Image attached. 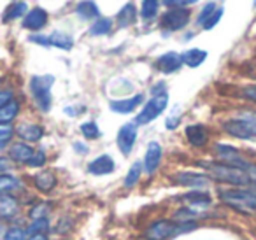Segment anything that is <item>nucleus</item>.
<instances>
[{
  "mask_svg": "<svg viewBox=\"0 0 256 240\" xmlns=\"http://www.w3.org/2000/svg\"><path fill=\"white\" fill-rule=\"evenodd\" d=\"M220 198L223 204L230 205L242 214L256 210V190L254 188H238V190H221Z\"/></svg>",
  "mask_w": 256,
  "mask_h": 240,
  "instance_id": "obj_1",
  "label": "nucleus"
},
{
  "mask_svg": "<svg viewBox=\"0 0 256 240\" xmlns=\"http://www.w3.org/2000/svg\"><path fill=\"white\" fill-rule=\"evenodd\" d=\"M200 166H204L214 179L221 180V182L234 184V186H251L248 172L244 168L224 165V163H200Z\"/></svg>",
  "mask_w": 256,
  "mask_h": 240,
  "instance_id": "obj_2",
  "label": "nucleus"
},
{
  "mask_svg": "<svg viewBox=\"0 0 256 240\" xmlns=\"http://www.w3.org/2000/svg\"><path fill=\"white\" fill-rule=\"evenodd\" d=\"M54 82L53 76H34L30 79V93H32L34 102L37 104L42 112L51 109V86Z\"/></svg>",
  "mask_w": 256,
  "mask_h": 240,
  "instance_id": "obj_3",
  "label": "nucleus"
},
{
  "mask_svg": "<svg viewBox=\"0 0 256 240\" xmlns=\"http://www.w3.org/2000/svg\"><path fill=\"white\" fill-rule=\"evenodd\" d=\"M168 106V95L167 93H160L154 95L150 102H146V106L142 107V110L139 112V116L136 118V124H148L151 121H154Z\"/></svg>",
  "mask_w": 256,
  "mask_h": 240,
  "instance_id": "obj_4",
  "label": "nucleus"
},
{
  "mask_svg": "<svg viewBox=\"0 0 256 240\" xmlns=\"http://www.w3.org/2000/svg\"><path fill=\"white\" fill-rule=\"evenodd\" d=\"M190 9H184V8H176V9H170L167 11L164 16H162V26L170 32H178V30L184 28L190 22Z\"/></svg>",
  "mask_w": 256,
  "mask_h": 240,
  "instance_id": "obj_5",
  "label": "nucleus"
},
{
  "mask_svg": "<svg viewBox=\"0 0 256 240\" xmlns=\"http://www.w3.org/2000/svg\"><path fill=\"white\" fill-rule=\"evenodd\" d=\"M176 228H178V224H174V221L160 219V221L148 226L144 236H146V240H168L176 235Z\"/></svg>",
  "mask_w": 256,
  "mask_h": 240,
  "instance_id": "obj_6",
  "label": "nucleus"
},
{
  "mask_svg": "<svg viewBox=\"0 0 256 240\" xmlns=\"http://www.w3.org/2000/svg\"><path fill=\"white\" fill-rule=\"evenodd\" d=\"M216 154L218 158L221 160V163L224 165H232V166H237V168H244L249 165V162L237 151L235 148L226 144H216Z\"/></svg>",
  "mask_w": 256,
  "mask_h": 240,
  "instance_id": "obj_7",
  "label": "nucleus"
},
{
  "mask_svg": "<svg viewBox=\"0 0 256 240\" xmlns=\"http://www.w3.org/2000/svg\"><path fill=\"white\" fill-rule=\"evenodd\" d=\"M136 140H137V124L136 123L123 124V126L120 128V132H118V138H116L120 151L123 152L124 156H128L132 152Z\"/></svg>",
  "mask_w": 256,
  "mask_h": 240,
  "instance_id": "obj_8",
  "label": "nucleus"
},
{
  "mask_svg": "<svg viewBox=\"0 0 256 240\" xmlns=\"http://www.w3.org/2000/svg\"><path fill=\"white\" fill-rule=\"evenodd\" d=\"M174 182L178 186H186L193 188V190H198V188H207L210 184V177L206 174L198 172H179L174 176Z\"/></svg>",
  "mask_w": 256,
  "mask_h": 240,
  "instance_id": "obj_9",
  "label": "nucleus"
},
{
  "mask_svg": "<svg viewBox=\"0 0 256 240\" xmlns=\"http://www.w3.org/2000/svg\"><path fill=\"white\" fill-rule=\"evenodd\" d=\"M223 128H224L226 134H230L232 137H235V138H242V140H251V138H256L254 134L251 132V128L248 126V123L242 121L240 118L224 121Z\"/></svg>",
  "mask_w": 256,
  "mask_h": 240,
  "instance_id": "obj_10",
  "label": "nucleus"
},
{
  "mask_svg": "<svg viewBox=\"0 0 256 240\" xmlns=\"http://www.w3.org/2000/svg\"><path fill=\"white\" fill-rule=\"evenodd\" d=\"M181 65H182L181 54L174 53V51L162 54V56L156 60V68L162 72V74H174V72H178L179 68H181Z\"/></svg>",
  "mask_w": 256,
  "mask_h": 240,
  "instance_id": "obj_11",
  "label": "nucleus"
},
{
  "mask_svg": "<svg viewBox=\"0 0 256 240\" xmlns=\"http://www.w3.org/2000/svg\"><path fill=\"white\" fill-rule=\"evenodd\" d=\"M114 168H116V163L109 154L98 156L88 165V172L93 176H109L110 172H114Z\"/></svg>",
  "mask_w": 256,
  "mask_h": 240,
  "instance_id": "obj_12",
  "label": "nucleus"
},
{
  "mask_svg": "<svg viewBox=\"0 0 256 240\" xmlns=\"http://www.w3.org/2000/svg\"><path fill=\"white\" fill-rule=\"evenodd\" d=\"M160 162H162V146L158 142H150L146 151V158H144V170L151 176V174L156 172V168L160 166Z\"/></svg>",
  "mask_w": 256,
  "mask_h": 240,
  "instance_id": "obj_13",
  "label": "nucleus"
},
{
  "mask_svg": "<svg viewBox=\"0 0 256 240\" xmlns=\"http://www.w3.org/2000/svg\"><path fill=\"white\" fill-rule=\"evenodd\" d=\"M48 23V12L42 8H34L30 12H26L23 20V26L26 30H40Z\"/></svg>",
  "mask_w": 256,
  "mask_h": 240,
  "instance_id": "obj_14",
  "label": "nucleus"
},
{
  "mask_svg": "<svg viewBox=\"0 0 256 240\" xmlns=\"http://www.w3.org/2000/svg\"><path fill=\"white\" fill-rule=\"evenodd\" d=\"M144 102V95H136L132 98H123V100H112L109 104L110 110L118 114H128V112H134L140 104Z\"/></svg>",
  "mask_w": 256,
  "mask_h": 240,
  "instance_id": "obj_15",
  "label": "nucleus"
},
{
  "mask_svg": "<svg viewBox=\"0 0 256 240\" xmlns=\"http://www.w3.org/2000/svg\"><path fill=\"white\" fill-rule=\"evenodd\" d=\"M16 134L26 142H39L44 135V128L34 123H22L20 126H16Z\"/></svg>",
  "mask_w": 256,
  "mask_h": 240,
  "instance_id": "obj_16",
  "label": "nucleus"
},
{
  "mask_svg": "<svg viewBox=\"0 0 256 240\" xmlns=\"http://www.w3.org/2000/svg\"><path fill=\"white\" fill-rule=\"evenodd\" d=\"M186 138L195 148H202L209 140V135L202 124H190V126H186Z\"/></svg>",
  "mask_w": 256,
  "mask_h": 240,
  "instance_id": "obj_17",
  "label": "nucleus"
},
{
  "mask_svg": "<svg viewBox=\"0 0 256 240\" xmlns=\"http://www.w3.org/2000/svg\"><path fill=\"white\" fill-rule=\"evenodd\" d=\"M18 214V200L11 194H0V218L11 219Z\"/></svg>",
  "mask_w": 256,
  "mask_h": 240,
  "instance_id": "obj_18",
  "label": "nucleus"
},
{
  "mask_svg": "<svg viewBox=\"0 0 256 240\" xmlns=\"http://www.w3.org/2000/svg\"><path fill=\"white\" fill-rule=\"evenodd\" d=\"M34 184H36L37 190L42 191V193H50V191H53V188L56 186V177H54V174L51 172V170H44V172L37 174L36 179H34Z\"/></svg>",
  "mask_w": 256,
  "mask_h": 240,
  "instance_id": "obj_19",
  "label": "nucleus"
},
{
  "mask_svg": "<svg viewBox=\"0 0 256 240\" xmlns=\"http://www.w3.org/2000/svg\"><path fill=\"white\" fill-rule=\"evenodd\" d=\"M182 58V64L188 65L192 68H196L207 60V51L204 50H198V48H193V50H188L181 54Z\"/></svg>",
  "mask_w": 256,
  "mask_h": 240,
  "instance_id": "obj_20",
  "label": "nucleus"
},
{
  "mask_svg": "<svg viewBox=\"0 0 256 240\" xmlns=\"http://www.w3.org/2000/svg\"><path fill=\"white\" fill-rule=\"evenodd\" d=\"M34 149L30 148L28 144H23V142H16L14 146H11L9 149V154H11V160L18 163H28V160L34 156Z\"/></svg>",
  "mask_w": 256,
  "mask_h": 240,
  "instance_id": "obj_21",
  "label": "nucleus"
},
{
  "mask_svg": "<svg viewBox=\"0 0 256 240\" xmlns=\"http://www.w3.org/2000/svg\"><path fill=\"white\" fill-rule=\"evenodd\" d=\"M137 20V11H136V6H134V2H128V4L123 6V9H121L120 12H118L116 16V22L118 25L121 26V28H126V26L134 25Z\"/></svg>",
  "mask_w": 256,
  "mask_h": 240,
  "instance_id": "obj_22",
  "label": "nucleus"
},
{
  "mask_svg": "<svg viewBox=\"0 0 256 240\" xmlns=\"http://www.w3.org/2000/svg\"><path fill=\"white\" fill-rule=\"evenodd\" d=\"M182 200L190 205H195V207H209V205L212 204V196H210L209 193H204V191H198V190L186 193L184 196H182Z\"/></svg>",
  "mask_w": 256,
  "mask_h": 240,
  "instance_id": "obj_23",
  "label": "nucleus"
},
{
  "mask_svg": "<svg viewBox=\"0 0 256 240\" xmlns=\"http://www.w3.org/2000/svg\"><path fill=\"white\" fill-rule=\"evenodd\" d=\"M76 12H78V16L82 20H93V18L98 20V16H100L98 6H96L93 0H82V2H79L78 8H76Z\"/></svg>",
  "mask_w": 256,
  "mask_h": 240,
  "instance_id": "obj_24",
  "label": "nucleus"
},
{
  "mask_svg": "<svg viewBox=\"0 0 256 240\" xmlns=\"http://www.w3.org/2000/svg\"><path fill=\"white\" fill-rule=\"evenodd\" d=\"M50 42H51V46L60 48V50H65V51L72 50V46H74V39L65 32H53L50 36Z\"/></svg>",
  "mask_w": 256,
  "mask_h": 240,
  "instance_id": "obj_25",
  "label": "nucleus"
},
{
  "mask_svg": "<svg viewBox=\"0 0 256 240\" xmlns=\"http://www.w3.org/2000/svg\"><path fill=\"white\" fill-rule=\"evenodd\" d=\"M20 112V104L16 100H11L8 106L0 109V123H11Z\"/></svg>",
  "mask_w": 256,
  "mask_h": 240,
  "instance_id": "obj_26",
  "label": "nucleus"
},
{
  "mask_svg": "<svg viewBox=\"0 0 256 240\" xmlns=\"http://www.w3.org/2000/svg\"><path fill=\"white\" fill-rule=\"evenodd\" d=\"M110 28H112V22H110L109 18H98L92 25V28H90V34H92V36H95V37L107 36V34L110 32Z\"/></svg>",
  "mask_w": 256,
  "mask_h": 240,
  "instance_id": "obj_27",
  "label": "nucleus"
},
{
  "mask_svg": "<svg viewBox=\"0 0 256 240\" xmlns=\"http://www.w3.org/2000/svg\"><path fill=\"white\" fill-rule=\"evenodd\" d=\"M26 9H28V6L25 2H16V4L9 6L4 14V22H12L16 18H22L23 14H26Z\"/></svg>",
  "mask_w": 256,
  "mask_h": 240,
  "instance_id": "obj_28",
  "label": "nucleus"
},
{
  "mask_svg": "<svg viewBox=\"0 0 256 240\" xmlns=\"http://www.w3.org/2000/svg\"><path fill=\"white\" fill-rule=\"evenodd\" d=\"M140 174H142V163L136 162L132 165V168L128 170L126 177H124V188H134L137 184V180L140 179Z\"/></svg>",
  "mask_w": 256,
  "mask_h": 240,
  "instance_id": "obj_29",
  "label": "nucleus"
},
{
  "mask_svg": "<svg viewBox=\"0 0 256 240\" xmlns=\"http://www.w3.org/2000/svg\"><path fill=\"white\" fill-rule=\"evenodd\" d=\"M18 188V179L9 174H0V194H8Z\"/></svg>",
  "mask_w": 256,
  "mask_h": 240,
  "instance_id": "obj_30",
  "label": "nucleus"
},
{
  "mask_svg": "<svg viewBox=\"0 0 256 240\" xmlns=\"http://www.w3.org/2000/svg\"><path fill=\"white\" fill-rule=\"evenodd\" d=\"M158 6H160V0H142V9H140L142 18L153 20L158 12Z\"/></svg>",
  "mask_w": 256,
  "mask_h": 240,
  "instance_id": "obj_31",
  "label": "nucleus"
},
{
  "mask_svg": "<svg viewBox=\"0 0 256 240\" xmlns=\"http://www.w3.org/2000/svg\"><path fill=\"white\" fill-rule=\"evenodd\" d=\"M51 210V205L48 204V202H40V204H37L36 207H32V210H30V218L36 221V219H46V216L50 214Z\"/></svg>",
  "mask_w": 256,
  "mask_h": 240,
  "instance_id": "obj_32",
  "label": "nucleus"
},
{
  "mask_svg": "<svg viewBox=\"0 0 256 240\" xmlns=\"http://www.w3.org/2000/svg\"><path fill=\"white\" fill-rule=\"evenodd\" d=\"M81 134L84 135L86 138H98L100 137V130H98V126H96L95 121H86V123H82Z\"/></svg>",
  "mask_w": 256,
  "mask_h": 240,
  "instance_id": "obj_33",
  "label": "nucleus"
},
{
  "mask_svg": "<svg viewBox=\"0 0 256 240\" xmlns=\"http://www.w3.org/2000/svg\"><path fill=\"white\" fill-rule=\"evenodd\" d=\"M216 4H214V2H207L206 6H204V9L202 11H200V14H198V18H196V23H198V25H204V23L207 22V20L210 18V16H212V12L216 11Z\"/></svg>",
  "mask_w": 256,
  "mask_h": 240,
  "instance_id": "obj_34",
  "label": "nucleus"
},
{
  "mask_svg": "<svg viewBox=\"0 0 256 240\" xmlns=\"http://www.w3.org/2000/svg\"><path fill=\"white\" fill-rule=\"evenodd\" d=\"M14 134V128L9 123H0V146H4L6 142H9Z\"/></svg>",
  "mask_w": 256,
  "mask_h": 240,
  "instance_id": "obj_35",
  "label": "nucleus"
},
{
  "mask_svg": "<svg viewBox=\"0 0 256 240\" xmlns=\"http://www.w3.org/2000/svg\"><path fill=\"white\" fill-rule=\"evenodd\" d=\"M50 226L48 219H36L32 224L28 226V235H36V233H44L46 228Z\"/></svg>",
  "mask_w": 256,
  "mask_h": 240,
  "instance_id": "obj_36",
  "label": "nucleus"
},
{
  "mask_svg": "<svg viewBox=\"0 0 256 240\" xmlns=\"http://www.w3.org/2000/svg\"><path fill=\"white\" fill-rule=\"evenodd\" d=\"M221 18H223V9L218 8L216 11L212 12V16H210V18L207 20V22L202 25V26H204V30H212L214 26H216L218 23H220V20H221Z\"/></svg>",
  "mask_w": 256,
  "mask_h": 240,
  "instance_id": "obj_37",
  "label": "nucleus"
},
{
  "mask_svg": "<svg viewBox=\"0 0 256 240\" xmlns=\"http://www.w3.org/2000/svg\"><path fill=\"white\" fill-rule=\"evenodd\" d=\"M242 121H246L248 123V126L251 128V132L254 134V137H256V112H251V110H248V112H242L240 116Z\"/></svg>",
  "mask_w": 256,
  "mask_h": 240,
  "instance_id": "obj_38",
  "label": "nucleus"
},
{
  "mask_svg": "<svg viewBox=\"0 0 256 240\" xmlns=\"http://www.w3.org/2000/svg\"><path fill=\"white\" fill-rule=\"evenodd\" d=\"M44 163H46V154H44V151H36L32 158L28 160V163H26V165L36 168V166H42Z\"/></svg>",
  "mask_w": 256,
  "mask_h": 240,
  "instance_id": "obj_39",
  "label": "nucleus"
},
{
  "mask_svg": "<svg viewBox=\"0 0 256 240\" xmlns=\"http://www.w3.org/2000/svg\"><path fill=\"white\" fill-rule=\"evenodd\" d=\"M179 121H181V116H179V109H174V112H172L170 116L167 118V123H165V126H167L168 130H176V128L179 126Z\"/></svg>",
  "mask_w": 256,
  "mask_h": 240,
  "instance_id": "obj_40",
  "label": "nucleus"
},
{
  "mask_svg": "<svg viewBox=\"0 0 256 240\" xmlns=\"http://www.w3.org/2000/svg\"><path fill=\"white\" fill-rule=\"evenodd\" d=\"M198 0H164V4L168 8H186V6L196 4Z\"/></svg>",
  "mask_w": 256,
  "mask_h": 240,
  "instance_id": "obj_41",
  "label": "nucleus"
},
{
  "mask_svg": "<svg viewBox=\"0 0 256 240\" xmlns=\"http://www.w3.org/2000/svg\"><path fill=\"white\" fill-rule=\"evenodd\" d=\"M4 240H25V232L20 228H11L8 233H6Z\"/></svg>",
  "mask_w": 256,
  "mask_h": 240,
  "instance_id": "obj_42",
  "label": "nucleus"
},
{
  "mask_svg": "<svg viewBox=\"0 0 256 240\" xmlns=\"http://www.w3.org/2000/svg\"><path fill=\"white\" fill-rule=\"evenodd\" d=\"M28 40H30V42L39 44V46H44V48H50V46H51L50 37H46V36H39V34H36V36H30V37H28Z\"/></svg>",
  "mask_w": 256,
  "mask_h": 240,
  "instance_id": "obj_43",
  "label": "nucleus"
},
{
  "mask_svg": "<svg viewBox=\"0 0 256 240\" xmlns=\"http://www.w3.org/2000/svg\"><path fill=\"white\" fill-rule=\"evenodd\" d=\"M246 172H248L251 188H254V190H256V165H254V163H249V165L246 166Z\"/></svg>",
  "mask_w": 256,
  "mask_h": 240,
  "instance_id": "obj_44",
  "label": "nucleus"
},
{
  "mask_svg": "<svg viewBox=\"0 0 256 240\" xmlns=\"http://www.w3.org/2000/svg\"><path fill=\"white\" fill-rule=\"evenodd\" d=\"M242 96L248 98V100H251V102H256V84L246 86V88L242 90Z\"/></svg>",
  "mask_w": 256,
  "mask_h": 240,
  "instance_id": "obj_45",
  "label": "nucleus"
},
{
  "mask_svg": "<svg viewBox=\"0 0 256 240\" xmlns=\"http://www.w3.org/2000/svg\"><path fill=\"white\" fill-rule=\"evenodd\" d=\"M58 233H67L68 230L72 228V221H70V218H62L60 219V222H58Z\"/></svg>",
  "mask_w": 256,
  "mask_h": 240,
  "instance_id": "obj_46",
  "label": "nucleus"
},
{
  "mask_svg": "<svg viewBox=\"0 0 256 240\" xmlns=\"http://www.w3.org/2000/svg\"><path fill=\"white\" fill-rule=\"evenodd\" d=\"M11 100H12V92H11V90H2V92H0V109H2L4 106H8Z\"/></svg>",
  "mask_w": 256,
  "mask_h": 240,
  "instance_id": "obj_47",
  "label": "nucleus"
},
{
  "mask_svg": "<svg viewBox=\"0 0 256 240\" xmlns=\"http://www.w3.org/2000/svg\"><path fill=\"white\" fill-rule=\"evenodd\" d=\"M12 168V163L9 158H6V156H0V172H8V170Z\"/></svg>",
  "mask_w": 256,
  "mask_h": 240,
  "instance_id": "obj_48",
  "label": "nucleus"
},
{
  "mask_svg": "<svg viewBox=\"0 0 256 240\" xmlns=\"http://www.w3.org/2000/svg\"><path fill=\"white\" fill-rule=\"evenodd\" d=\"M74 149L78 152H81V154H86V152H88V148H86L84 144H81V142H74Z\"/></svg>",
  "mask_w": 256,
  "mask_h": 240,
  "instance_id": "obj_49",
  "label": "nucleus"
},
{
  "mask_svg": "<svg viewBox=\"0 0 256 240\" xmlns=\"http://www.w3.org/2000/svg\"><path fill=\"white\" fill-rule=\"evenodd\" d=\"M28 240H48V236L44 233H36V235H30Z\"/></svg>",
  "mask_w": 256,
  "mask_h": 240,
  "instance_id": "obj_50",
  "label": "nucleus"
},
{
  "mask_svg": "<svg viewBox=\"0 0 256 240\" xmlns=\"http://www.w3.org/2000/svg\"><path fill=\"white\" fill-rule=\"evenodd\" d=\"M254 6H256V0H254Z\"/></svg>",
  "mask_w": 256,
  "mask_h": 240,
  "instance_id": "obj_51",
  "label": "nucleus"
}]
</instances>
